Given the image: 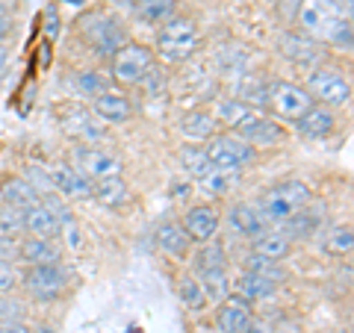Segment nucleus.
Masks as SVG:
<instances>
[{
  "mask_svg": "<svg viewBox=\"0 0 354 333\" xmlns=\"http://www.w3.org/2000/svg\"><path fill=\"white\" fill-rule=\"evenodd\" d=\"M290 251H292V239H286L281 230H272V227L251 239V254H260V257L274 263H281Z\"/></svg>",
  "mask_w": 354,
  "mask_h": 333,
  "instance_id": "nucleus-23",
  "label": "nucleus"
},
{
  "mask_svg": "<svg viewBox=\"0 0 354 333\" xmlns=\"http://www.w3.org/2000/svg\"><path fill=\"white\" fill-rule=\"evenodd\" d=\"M283 53L295 62H310L319 57V41L313 36H286L283 39Z\"/></svg>",
  "mask_w": 354,
  "mask_h": 333,
  "instance_id": "nucleus-34",
  "label": "nucleus"
},
{
  "mask_svg": "<svg viewBox=\"0 0 354 333\" xmlns=\"http://www.w3.org/2000/svg\"><path fill=\"white\" fill-rule=\"evenodd\" d=\"M92 198H97L104 207H124L130 201V186L121 180V174L115 177H101V180H92Z\"/></svg>",
  "mask_w": 354,
  "mask_h": 333,
  "instance_id": "nucleus-24",
  "label": "nucleus"
},
{
  "mask_svg": "<svg viewBox=\"0 0 354 333\" xmlns=\"http://www.w3.org/2000/svg\"><path fill=\"white\" fill-rule=\"evenodd\" d=\"M177 298H180V304L189 310V313H204L209 307V298L195 274H183L180 280H177Z\"/></svg>",
  "mask_w": 354,
  "mask_h": 333,
  "instance_id": "nucleus-28",
  "label": "nucleus"
},
{
  "mask_svg": "<svg viewBox=\"0 0 354 333\" xmlns=\"http://www.w3.org/2000/svg\"><path fill=\"white\" fill-rule=\"evenodd\" d=\"M0 201L9 204V207H18V209H27L32 204L41 201L39 189L32 186L30 180H21V177H12V180H6L0 186Z\"/></svg>",
  "mask_w": 354,
  "mask_h": 333,
  "instance_id": "nucleus-25",
  "label": "nucleus"
},
{
  "mask_svg": "<svg viewBox=\"0 0 354 333\" xmlns=\"http://www.w3.org/2000/svg\"><path fill=\"white\" fill-rule=\"evenodd\" d=\"M0 333H27L24 321L15 318V321H0Z\"/></svg>",
  "mask_w": 354,
  "mask_h": 333,
  "instance_id": "nucleus-45",
  "label": "nucleus"
},
{
  "mask_svg": "<svg viewBox=\"0 0 354 333\" xmlns=\"http://www.w3.org/2000/svg\"><path fill=\"white\" fill-rule=\"evenodd\" d=\"M153 68V50L145 44L124 41L113 53V77L121 86H139L142 77Z\"/></svg>",
  "mask_w": 354,
  "mask_h": 333,
  "instance_id": "nucleus-6",
  "label": "nucleus"
},
{
  "mask_svg": "<svg viewBox=\"0 0 354 333\" xmlns=\"http://www.w3.org/2000/svg\"><path fill=\"white\" fill-rule=\"evenodd\" d=\"M18 257L24 260L27 265H59L62 254L57 248L53 239H44V236H21V251Z\"/></svg>",
  "mask_w": 354,
  "mask_h": 333,
  "instance_id": "nucleus-17",
  "label": "nucleus"
},
{
  "mask_svg": "<svg viewBox=\"0 0 354 333\" xmlns=\"http://www.w3.org/2000/svg\"><path fill=\"white\" fill-rule=\"evenodd\" d=\"M32 333H53V327H48V325H41V327H36Z\"/></svg>",
  "mask_w": 354,
  "mask_h": 333,
  "instance_id": "nucleus-48",
  "label": "nucleus"
},
{
  "mask_svg": "<svg viewBox=\"0 0 354 333\" xmlns=\"http://www.w3.org/2000/svg\"><path fill=\"white\" fill-rule=\"evenodd\" d=\"M298 24L316 41H328L339 50H351V18L342 15L337 0H301Z\"/></svg>",
  "mask_w": 354,
  "mask_h": 333,
  "instance_id": "nucleus-1",
  "label": "nucleus"
},
{
  "mask_svg": "<svg viewBox=\"0 0 354 333\" xmlns=\"http://www.w3.org/2000/svg\"><path fill=\"white\" fill-rule=\"evenodd\" d=\"M9 30H12V21H9L6 15H0V39H6Z\"/></svg>",
  "mask_w": 354,
  "mask_h": 333,
  "instance_id": "nucleus-46",
  "label": "nucleus"
},
{
  "mask_svg": "<svg viewBox=\"0 0 354 333\" xmlns=\"http://www.w3.org/2000/svg\"><path fill=\"white\" fill-rule=\"evenodd\" d=\"M316 101L310 97V92L304 86H298V83H272L269 86V101H266V106L272 109L278 118H283V121H295L301 118L310 106H313Z\"/></svg>",
  "mask_w": 354,
  "mask_h": 333,
  "instance_id": "nucleus-7",
  "label": "nucleus"
},
{
  "mask_svg": "<svg viewBox=\"0 0 354 333\" xmlns=\"http://www.w3.org/2000/svg\"><path fill=\"white\" fill-rule=\"evenodd\" d=\"M310 189L301 183V180H283V183H278V186H272L269 192L263 195V201H260V213H263V218L269 221H274V225H283L290 216H295L301 207H307L310 204Z\"/></svg>",
  "mask_w": 354,
  "mask_h": 333,
  "instance_id": "nucleus-3",
  "label": "nucleus"
},
{
  "mask_svg": "<svg viewBox=\"0 0 354 333\" xmlns=\"http://www.w3.org/2000/svg\"><path fill=\"white\" fill-rule=\"evenodd\" d=\"M198 280H201L204 292L209 298V304H218L225 301V298L230 295V280H227V269H218V272H207V274H198Z\"/></svg>",
  "mask_w": 354,
  "mask_h": 333,
  "instance_id": "nucleus-36",
  "label": "nucleus"
},
{
  "mask_svg": "<svg viewBox=\"0 0 354 333\" xmlns=\"http://www.w3.org/2000/svg\"><path fill=\"white\" fill-rule=\"evenodd\" d=\"M180 227L186 230L189 242H209V239L216 236V230H218V213H216V207H209V204L189 207L183 213Z\"/></svg>",
  "mask_w": 354,
  "mask_h": 333,
  "instance_id": "nucleus-14",
  "label": "nucleus"
},
{
  "mask_svg": "<svg viewBox=\"0 0 354 333\" xmlns=\"http://www.w3.org/2000/svg\"><path fill=\"white\" fill-rule=\"evenodd\" d=\"M245 272H254V274H263V277H269V280H283V269H281V263H274V260H266L260 257V254H248L245 257Z\"/></svg>",
  "mask_w": 354,
  "mask_h": 333,
  "instance_id": "nucleus-38",
  "label": "nucleus"
},
{
  "mask_svg": "<svg viewBox=\"0 0 354 333\" xmlns=\"http://www.w3.org/2000/svg\"><path fill=\"white\" fill-rule=\"evenodd\" d=\"M201 192H207V195H213V198H218V195H225V192H230V183H234V174L230 171H221V169H209L201 180Z\"/></svg>",
  "mask_w": 354,
  "mask_h": 333,
  "instance_id": "nucleus-37",
  "label": "nucleus"
},
{
  "mask_svg": "<svg viewBox=\"0 0 354 333\" xmlns=\"http://www.w3.org/2000/svg\"><path fill=\"white\" fill-rule=\"evenodd\" d=\"M21 283L18 269L9 260H0V295H9Z\"/></svg>",
  "mask_w": 354,
  "mask_h": 333,
  "instance_id": "nucleus-41",
  "label": "nucleus"
},
{
  "mask_svg": "<svg viewBox=\"0 0 354 333\" xmlns=\"http://www.w3.org/2000/svg\"><path fill=\"white\" fill-rule=\"evenodd\" d=\"M18 251H21V236H15L9 230H0V260H21Z\"/></svg>",
  "mask_w": 354,
  "mask_h": 333,
  "instance_id": "nucleus-42",
  "label": "nucleus"
},
{
  "mask_svg": "<svg viewBox=\"0 0 354 333\" xmlns=\"http://www.w3.org/2000/svg\"><path fill=\"white\" fill-rule=\"evenodd\" d=\"M227 218H230V225H234V230L242 233V236H248V239L260 236L263 230H269V221H266L260 209L251 207V204H236V207H230Z\"/></svg>",
  "mask_w": 354,
  "mask_h": 333,
  "instance_id": "nucleus-22",
  "label": "nucleus"
},
{
  "mask_svg": "<svg viewBox=\"0 0 354 333\" xmlns=\"http://www.w3.org/2000/svg\"><path fill=\"white\" fill-rule=\"evenodd\" d=\"M65 3H71V6H83V3H88V0H65Z\"/></svg>",
  "mask_w": 354,
  "mask_h": 333,
  "instance_id": "nucleus-49",
  "label": "nucleus"
},
{
  "mask_svg": "<svg viewBox=\"0 0 354 333\" xmlns=\"http://www.w3.org/2000/svg\"><path fill=\"white\" fill-rule=\"evenodd\" d=\"M204 151H207V157L216 169L230 171V174L242 171L245 165L254 162V157H257V148H251L245 139L236 136V133H216V136L207 139Z\"/></svg>",
  "mask_w": 354,
  "mask_h": 333,
  "instance_id": "nucleus-4",
  "label": "nucleus"
},
{
  "mask_svg": "<svg viewBox=\"0 0 354 333\" xmlns=\"http://www.w3.org/2000/svg\"><path fill=\"white\" fill-rule=\"evenodd\" d=\"M24 316V310H21L18 301H12L9 295H0V321H15Z\"/></svg>",
  "mask_w": 354,
  "mask_h": 333,
  "instance_id": "nucleus-44",
  "label": "nucleus"
},
{
  "mask_svg": "<svg viewBox=\"0 0 354 333\" xmlns=\"http://www.w3.org/2000/svg\"><path fill=\"white\" fill-rule=\"evenodd\" d=\"M50 186H53V192H59L65 198H92V180H88L86 174H80L74 169V165L68 162H57V165H50Z\"/></svg>",
  "mask_w": 354,
  "mask_h": 333,
  "instance_id": "nucleus-13",
  "label": "nucleus"
},
{
  "mask_svg": "<svg viewBox=\"0 0 354 333\" xmlns=\"http://www.w3.org/2000/svg\"><path fill=\"white\" fill-rule=\"evenodd\" d=\"M71 165L80 174H86L88 180H101V177L121 174V162L97 145H77L71 151Z\"/></svg>",
  "mask_w": 354,
  "mask_h": 333,
  "instance_id": "nucleus-8",
  "label": "nucleus"
},
{
  "mask_svg": "<svg viewBox=\"0 0 354 333\" xmlns=\"http://www.w3.org/2000/svg\"><path fill=\"white\" fill-rule=\"evenodd\" d=\"M180 133L189 142H207L209 136H216V115H209L207 109H192L180 118Z\"/></svg>",
  "mask_w": 354,
  "mask_h": 333,
  "instance_id": "nucleus-26",
  "label": "nucleus"
},
{
  "mask_svg": "<svg viewBox=\"0 0 354 333\" xmlns=\"http://www.w3.org/2000/svg\"><path fill=\"white\" fill-rule=\"evenodd\" d=\"M295 127H298V133H301V136H307V139H325V136H330V133H334L337 115H334V109H330V106L313 104L301 118L295 121Z\"/></svg>",
  "mask_w": 354,
  "mask_h": 333,
  "instance_id": "nucleus-15",
  "label": "nucleus"
},
{
  "mask_svg": "<svg viewBox=\"0 0 354 333\" xmlns=\"http://www.w3.org/2000/svg\"><path fill=\"white\" fill-rule=\"evenodd\" d=\"M234 289H236L239 298H245V301H257V298H269V295H274L278 283L269 280V277H263V274L245 272V274H242L239 280L234 283Z\"/></svg>",
  "mask_w": 354,
  "mask_h": 333,
  "instance_id": "nucleus-29",
  "label": "nucleus"
},
{
  "mask_svg": "<svg viewBox=\"0 0 354 333\" xmlns=\"http://www.w3.org/2000/svg\"><path fill=\"white\" fill-rule=\"evenodd\" d=\"M0 230H9V233H21V230H24V209L0 204Z\"/></svg>",
  "mask_w": 354,
  "mask_h": 333,
  "instance_id": "nucleus-40",
  "label": "nucleus"
},
{
  "mask_svg": "<svg viewBox=\"0 0 354 333\" xmlns=\"http://www.w3.org/2000/svg\"><path fill=\"white\" fill-rule=\"evenodd\" d=\"M21 283L27 286V292L39 301H53L65 289V272L59 265H30L21 277Z\"/></svg>",
  "mask_w": 354,
  "mask_h": 333,
  "instance_id": "nucleus-10",
  "label": "nucleus"
},
{
  "mask_svg": "<svg viewBox=\"0 0 354 333\" xmlns=\"http://www.w3.org/2000/svg\"><path fill=\"white\" fill-rule=\"evenodd\" d=\"M177 160H180V169L189 177H195V180H201V177L213 169V162H209L207 151L201 145H183L177 151Z\"/></svg>",
  "mask_w": 354,
  "mask_h": 333,
  "instance_id": "nucleus-31",
  "label": "nucleus"
},
{
  "mask_svg": "<svg viewBox=\"0 0 354 333\" xmlns=\"http://www.w3.org/2000/svg\"><path fill=\"white\" fill-rule=\"evenodd\" d=\"M177 0H139L136 3V18L139 24H162L174 15Z\"/></svg>",
  "mask_w": 354,
  "mask_h": 333,
  "instance_id": "nucleus-32",
  "label": "nucleus"
},
{
  "mask_svg": "<svg viewBox=\"0 0 354 333\" xmlns=\"http://www.w3.org/2000/svg\"><path fill=\"white\" fill-rule=\"evenodd\" d=\"M192 269H195V277L198 274H207V272L227 269V254H225V248L213 245V242H201V248H198L195 257H192Z\"/></svg>",
  "mask_w": 354,
  "mask_h": 333,
  "instance_id": "nucleus-30",
  "label": "nucleus"
},
{
  "mask_svg": "<svg viewBox=\"0 0 354 333\" xmlns=\"http://www.w3.org/2000/svg\"><path fill=\"white\" fill-rule=\"evenodd\" d=\"M157 245L169 254V257H186L189 254V236H186V230L177 225V221H162L157 227Z\"/></svg>",
  "mask_w": 354,
  "mask_h": 333,
  "instance_id": "nucleus-27",
  "label": "nucleus"
},
{
  "mask_svg": "<svg viewBox=\"0 0 354 333\" xmlns=\"http://www.w3.org/2000/svg\"><path fill=\"white\" fill-rule=\"evenodd\" d=\"M239 139H245L251 148H269V145H281V142H286V130L281 121L274 118H257L251 127H245L242 133H236Z\"/></svg>",
  "mask_w": 354,
  "mask_h": 333,
  "instance_id": "nucleus-19",
  "label": "nucleus"
},
{
  "mask_svg": "<svg viewBox=\"0 0 354 333\" xmlns=\"http://www.w3.org/2000/svg\"><path fill=\"white\" fill-rule=\"evenodd\" d=\"M337 333H348V330H337Z\"/></svg>",
  "mask_w": 354,
  "mask_h": 333,
  "instance_id": "nucleus-50",
  "label": "nucleus"
},
{
  "mask_svg": "<svg viewBox=\"0 0 354 333\" xmlns=\"http://www.w3.org/2000/svg\"><path fill=\"white\" fill-rule=\"evenodd\" d=\"M198 44H201V36H198L195 21L183 15H171L169 21H162V27L157 32V53L165 62L189 59L198 50Z\"/></svg>",
  "mask_w": 354,
  "mask_h": 333,
  "instance_id": "nucleus-2",
  "label": "nucleus"
},
{
  "mask_svg": "<svg viewBox=\"0 0 354 333\" xmlns=\"http://www.w3.org/2000/svg\"><path fill=\"white\" fill-rule=\"evenodd\" d=\"M92 113L104 121V124H124L133 118V104L118 92H104L92 101Z\"/></svg>",
  "mask_w": 354,
  "mask_h": 333,
  "instance_id": "nucleus-18",
  "label": "nucleus"
},
{
  "mask_svg": "<svg viewBox=\"0 0 354 333\" xmlns=\"http://www.w3.org/2000/svg\"><path fill=\"white\" fill-rule=\"evenodd\" d=\"M59 227H62V221L53 216L41 201L24 209V233H30V236L53 239V236H59Z\"/></svg>",
  "mask_w": 354,
  "mask_h": 333,
  "instance_id": "nucleus-20",
  "label": "nucleus"
},
{
  "mask_svg": "<svg viewBox=\"0 0 354 333\" xmlns=\"http://www.w3.org/2000/svg\"><path fill=\"white\" fill-rule=\"evenodd\" d=\"M218 333H248L251 330V321H254V313H251V301L239 295H227L225 301H218Z\"/></svg>",
  "mask_w": 354,
  "mask_h": 333,
  "instance_id": "nucleus-12",
  "label": "nucleus"
},
{
  "mask_svg": "<svg viewBox=\"0 0 354 333\" xmlns=\"http://www.w3.org/2000/svg\"><path fill=\"white\" fill-rule=\"evenodd\" d=\"M80 32L88 39V44L97 53H115L121 44H124V30L118 27L115 18L109 15H88L86 21H80Z\"/></svg>",
  "mask_w": 354,
  "mask_h": 333,
  "instance_id": "nucleus-9",
  "label": "nucleus"
},
{
  "mask_svg": "<svg viewBox=\"0 0 354 333\" xmlns=\"http://www.w3.org/2000/svg\"><path fill=\"white\" fill-rule=\"evenodd\" d=\"M307 92H310V97H313L316 104L330 106V109L351 104V80H348V74L339 71V68H330V65L310 71Z\"/></svg>",
  "mask_w": 354,
  "mask_h": 333,
  "instance_id": "nucleus-5",
  "label": "nucleus"
},
{
  "mask_svg": "<svg viewBox=\"0 0 354 333\" xmlns=\"http://www.w3.org/2000/svg\"><path fill=\"white\" fill-rule=\"evenodd\" d=\"M322 248L330 254V257H348L351 248H354V233L351 227H330L325 236H322Z\"/></svg>",
  "mask_w": 354,
  "mask_h": 333,
  "instance_id": "nucleus-35",
  "label": "nucleus"
},
{
  "mask_svg": "<svg viewBox=\"0 0 354 333\" xmlns=\"http://www.w3.org/2000/svg\"><path fill=\"white\" fill-rule=\"evenodd\" d=\"M59 124L77 142H104L106 139V124L104 121L97 118L95 113H88V109H80V106L62 109Z\"/></svg>",
  "mask_w": 354,
  "mask_h": 333,
  "instance_id": "nucleus-11",
  "label": "nucleus"
},
{
  "mask_svg": "<svg viewBox=\"0 0 354 333\" xmlns=\"http://www.w3.org/2000/svg\"><path fill=\"white\" fill-rule=\"evenodd\" d=\"M239 101H245L248 106H257V104H266L269 101V86L254 80V77H248V80H242L239 86Z\"/></svg>",
  "mask_w": 354,
  "mask_h": 333,
  "instance_id": "nucleus-39",
  "label": "nucleus"
},
{
  "mask_svg": "<svg viewBox=\"0 0 354 333\" xmlns=\"http://www.w3.org/2000/svg\"><path fill=\"white\" fill-rule=\"evenodd\" d=\"M6 59H9V48H6V41L0 39V71L6 68Z\"/></svg>",
  "mask_w": 354,
  "mask_h": 333,
  "instance_id": "nucleus-47",
  "label": "nucleus"
},
{
  "mask_svg": "<svg viewBox=\"0 0 354 333\" xmlns=\"http://www.w3.org/2000/svg\"><path fill=\"white\" fill-rule=\"evenodd\" d=\"M59 236H65V245H68L71 251H80V248H83V236H80V227H77L74 218H65V221H62Z\"/></svg>",
  "mask_w": 354,
  "mask_h": 333,
  "instance_id": "nucleus-43",
  "label": "nucleus"
},
{
  "mask_svg": "<svg viewBox=\"0 0 354 333\" xmlns=\"http://www.w3.org/2000/svg\"><path fill=\"white\" fill-rule=\"evenodd\" d=\"M322 218H325V213L319 209V213H313V209H307V207H301L295 216H290L283 221V236L286 239H313V236H319V225H322Z\"/></svg>",
  "mask_w": 354,
  "mask_h": 333,
  "instance_id": "nucleus-21",
  "label": "nucleus"
},
{
  "mask_svg": "<svg viewBox=\"0 0 354 333\" xmlns=\"http://www.w3.org/2000/svg\"><path fill=\"white\" fill-rule=\"evenodd\" d=\"M257 118H260L257 109L248 106L245 101H239V97H225V101H218V115H216V124H225L227 130L242 133L245 127H251Z\"/></svg>",
  "mask_w": 354,
  "mask_h": 333,
  "instance_id": "nucleus-16",
  "label": "nucleus"
},
{
  "mask_svg": "<svg viewBox=\"0 0 354 333\" xmlns=\"http://www.w3.org/2000/svg\"><path fill=\"white\" fill-rule=\"evenodd\" d=\"M71 88H74V95L92 97V101H95L97 95L109 92V83H106V77L97 74V71H77L74 80H71Z\"/></svg>",
  "mask_w": 354,
  "mask_h": 333,
  "instance_id": "nucleus-33",
  "label": "nucleus"
}]
</instances>
